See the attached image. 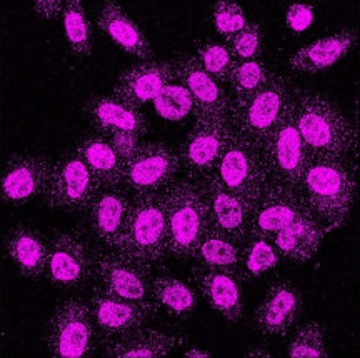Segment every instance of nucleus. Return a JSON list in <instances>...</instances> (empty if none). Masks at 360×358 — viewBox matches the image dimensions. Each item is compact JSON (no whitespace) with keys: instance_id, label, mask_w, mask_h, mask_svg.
I'll list each match as a JSON object with an SVG mask.
<instances>
[{"instance_id":"obj_13","label":"nucleus","mask_w":360,"mask_h":358,"mask_svg":"<svg viewBox=\"0 0 360 358\" xmlns=\"http://www.w3.org/2000/svg\"><path fill=\"white\" fill-rule=\"evenodd\" d=\"M232 133L229 119H197L179 149L184 177L200 182L214 172Z\"/></svg>"},{"instance_id":"obj_24","label":"nucleus","mask_w":360,"mask_h":358,"mask_svg":"<svg viewBox=\"0 0 360 358\" xmlns=\"http://www.w3.org/2000/svg\"><path fill=\"white\" fill-rule=\"evenodd\" d=\"M84 114L96 133L103 137L117 131L134 132L141 137L148 132L143 112L115 95L90 97L84 105Z\"/></svg>"},{"instance_id":"obj_44","label":"nucleus","mask_w":360,"mask_h":358,"mask_svg":"<svg viewBox=\"0 0 360 358\" xmlns=\"http://www.w3.org/2000/svg\"><path fill=\"white\" fill-rule=\"evenodd\" d=\"M245 357H264V358H270L272 353L269 350H264V348H250L249 352L245 353Z\"/></svg>"},{"instance_id":"obj_6","label":"nucleus","mask_w":360,"mask_h":358,"mask_svg":"<svg viewBox=\"0 0 360 358\" xmlns=\"http://www.w3.org/2000/svg\"><path fill=\"white\" fill-rule=\"evenodd\" d=\"M96 257L87 232L82 228H60L49 239V262L45 279L57 290L79 292L96 277Z\"/></svg>"},{"instance_id":"obj_8","label":"nucleus","mask_w":360,"mask_h":358,"mask_svg":"<svg viewBox=\"0 0 360 358\" xmlns=\"http://www.w3.org/2000/svg\"><path fill=\"white\" fill-rule=\"evenodd\" d=\"M260 154H262L265 170H267L269 182L281 183V185L300 192V183H302L310 154L297 127L294 92L287 102L282 120L265 138Z\"/></svg>"},{"instance_id":"obj_10","label":"nucleus","mask_w":360,"mask_h":358,"mask_svg":"<svg viewBox=\"0 0 360 358\" xmlns=\"http://www.w3.org/2000/svg\"><path fill=\"white\" fill-rule=\"evenodd\" d=\"M101 190V183L84 160L75 152H70L53 164L42 199L56 212H87Z\"/></svg>"},{"instance_id":"obj_38","label":"nucleus","mask_w":360,"mask_h":358,"mask_svg":"<svg viewBox=\"0 0 360 358\" xmlns=\"http://www.w3.org/2000/svg\"><path fill=\"white\" fill-rule=\"evenodd\" d=\"M264 44V29L259 22H249L240 32L225 39V46L236 60L260 59Z\"/></svg>"},{"instance_id":"obj_5","label":"nucleus","mask_w":360,"mask_h":358,"mask_svg":"<svg viewBox=\"0 0 360 358\" xmlns=\"http://www.w3.org/2000/svg\"><path fill=\"white\" fill-rule=\"evenodd\" d=\"M52 358H90L101 353V342L89 300L70 295L56 307L45 330Z\"/></svg>"},{"instance_id":"obj_29","label":"nucleus","mask_w":360,"mask_h":358,"mask_svg":"<svg viewBox=\"0 0 360 358\" xmlns=\"http://www.w3.org/2000/svg\"><path fill=\"white\" fill-rule=\"evenodd\" d=\"M152 300L159 312L175 320L186 321L191 320L199 310L200 293L187 281L162 274L154 277L152 281Z\"/></svg>"},{"instance_id":"obj_16","label":"nucleus","mask_w":360,"mask_h":358,"mask_svg":"<svg viewBox=\"0 0 360 358\" xmlns=\"http://www.w3.org/2000/svg\"><path fill=\"white\" fill-rule=\"evenodd\" d=\"M191 280L215 315L229 324H238L245 312L240 275L233 270L193 265Z\"/></svg>"},{"instance_id":"obj_35","label":"nucleus","mask_w":360,"mask_h":358,"mask_svg":"<svg viewBox=\"0 0 360 358\" xmlns=\"http://www.w3.org/2000/svg\"><path fill=\"white\" fill-rule=\"evenodd\" d=\"M202 69L219 84L227 85L229 75L236 65V59L225 44L214 42V40H199L195 42V55Z\"/></svg>"},{"instance_id":"obj_40","label":"nucleus","mask_w":360,"mask_h":358,"mask_svg":"<svg viewBox=\"0 0 360 358\" xmlns=\"http://www.w3.org/2000/svg\"><path fill=\"white\" fill-rule=\"evenodd\" d=\"M107 140L110 142L112 149L115 150V154L120 157V160L122 162H129L130 159H132L135 152L139 150V147L142 145V138L139 135V133H134V132H125V131H117V132H112L109 135H105Z\"/></svg>"},{"instance_id":"obj_23","label":"nucleus","mask_w":360,"mask_h":358,"mask_svg":"<svg viewBox=\"0 0 360 358\" xmlns=\"http://www.w3.org/2000/svg\"><path fill=\"white\" fill-rule=\"evenodd\" d=\"M97 27L120 51L142 62L154 60L155 53L150 40L134 17L114 0H107L97 13Z\"/></svg>"},{"instance_id":"obj_14","label":"nucleus","mask_w":360,"mask_h":358,"mask_svg":"<svg viewBox=\"0 0 360 358\" xmlns=\"http://www.w3.org/2000/svg\"><path fill=\"white\" fill-rule=\"evenodd\" d=\"M89 303L101 345L132 330L147 326L148 321L154 320L160 313L155 305H143L115 297L98 285L92 286Z\"/></svg>"},{"instance_id":"obj_31","label":"nucleus","mask_w":360,"mask_h":358,"mask_svg":"<svg viewBox=\"0 0 360 358\" xmlns=\"http://www.w3.org/2000/svg\"><path fill=\"white\" fill-rule=\"evenodd\" d=\"M240 255L242 244L209 225L199 245H197L192 260L195 262V265L233 270L238 274Z\"/></svg>"},{"instance_id":"obj_43","label":"nucleus","mask_w":360,"mask_h":358,"mask_svg":"<svg viewBox=\"0 0 360 358\" xmlns=\"http://www.w3.org/2000/svg\"><path fill=\"white\" fill-rule=\"evenodd\" d=\"M184 357L187 358H207V357H212V353L207 352V350H200V348H191L184 353Z\"/></svg>"},{"instance_id":"obj_3","label":"nucleus","mask_w":360,"mask_h":358,"mask_svg":"<svg viewBox=\"0 0 360 358\" xmlns=\"http://www.w3.org/2000/svg\"><path fill=\"white\" fill-rule=\"evenodd\" d=\"M167 212V255L192 260L197 245L209 228V205L200 182L177 178L164 192Z\"/></svg>"},{"instance_id":"obj_41","label":"nucleus","mask_w":360,"mask_h":358,"mask_svg":"<svg viewBox=\"0 0 360 358\" xmlns=\"http://www.w3.org/2000/svg\"><path fill=\"white\" fill-rule=\"evenodd\" d=\"M314 22V6L309 4H292L287 8L285 24L294 32H304Z\"/></svg>"},{"instance_id":"obj_36","label":"nucleus","mask_w":360,"mask_h":358,"mask_svg":"<svg viewBox=\"0 0 360 358\" xmlns=\"http://www.w3.org/2000/svg\"><path fill=\"white\" fill-rule=\"evenodd\" d=\"M326 326L319 321H309L297 329L287 353L292 358H327L328 342Z\"/></svg>"},{"instance_id":"obj_22","label":"nucleus","mask_w":360,"mask_h":358,"mask_svg":"<svg viewBox=\"0 0 360 358\" xmlns=\"http://www.w3.org/2000/svg\"><path fill=\"white\" fill-rule=\"evenodd\" d=\"M53 164L45 155H20L7 165L2 177V197L12 204H27L44 195Z\"/></svg>"},{"instance_id":"obj_18","label":"nucleus","mask_w":360,"mask_h":358,"mask_svg":"<svg viewBox=\"0 0 360 358\" xmlns=\"http://www.w3.org/2000/svg\"><path fill=\"white\" fill-rule=\"evenodd\" d=\"M305 208L307 205L300 192L267 180V185L252 212L249 237L272 240L277 232L289 225Z\"/></svg>"},{"instance_id":"obj_20","label":"nucleus","mask_w":360,"mask_h":358,"mask_svg":"<svg viewBox=\"0 0 360 358\" xmlns=\"http://www.w3.org/2000/svg\"><path fill=\"white\" fill-rule=\"evenodd\" d=\"M132 195L124 187L102 189L94 202L90 204L87 213L89 232L101 250H114L125 222H127Z\"/></svg>"},{"instance_id":"obj_21","label":"nucleus","mask_w":360,"mask_h":358,"mask_svg":"<svg viewBox=\"0 0 360 358\" xmlns=\"http://www.w3.org/2000/svg\"><path fill=\"white\" fill-rule=\"evenodd\" d=\"M177 80L174 60H150L135 64L119 75L112 95L122 98L127 104L142 109Z\"/></svg>"},{"instance_id":"obj_33","label":"nucleus","mask_w":360,"mask_h":358,"mask_svg":"<svg viewBox=\"0 0 360 358\" xmlns=\"http://www.w3.org/2000/svg\"><path fill=\"white\" fill-rule=\"evenodd\" d=\"M281 260V255H278L272 240L249 237L242 245L238 275L242 280L259 279V277L274 270Z\"/></svg>"},{"instance_id":"obj_30","label":"nucleus","mask_w":360,"mask_h":358,"mask_svg":"<svg viewBox=\"0 0 360 358\" xmlns=\"http://www.w3.org/2000/svg\"><path fill=\"white\" fill-rule=\"evenodd\" d=\"M8 253L20 274L30 280H40L47 274L49 239L30 227H19L8 239Z\"/></svg>"},{"instance_id":"obj_27","label":"nucleus","mask_w":360,"mask_h":358,"mask_svg":"<svg viewBox=\"0 0 360 358\" xmlns=\"http://www.w3.org/2000/svg\"><path fill=\"white\" fill-rule=\"evenodd\" d=\"M326 228L314 217L309 208L300 212L289 225L277 232L272 239L281 258L292 263H305L317 255Z\"/></svg>"},{"instance_id":"obj_15","label":"nucleus","mask_w":360,"mask_h":358,"mask_svg":"<svg viewBox=\"0 0 360 358\" xmlns=\"http://www.w3.org/2000/svg\"><path fill=\"white\" fill-rule=\"evenodd\" d=\"M304 312V297L299 286L289 280L269 285L254 315L255 330L267 338L287 337Z\"/></svg>"},{"instance_id":"obj_4","label":"nucleus","mask_w":360,"mask_h":358,"mask_svg":"<svg viewBox=\"0 0 360 358\" xmlns=\"http://www.w3.org/2000/svg\"><path fill=\"white\" fill-rule=\"evenodd\" d=\"M110 252L135 258L150 267L167 257V212L162 192L132 197L124 232Z\"/></svg>"},{"instance_id":"obj_34","label":"nucleus","mask_w":360,"mask_h":358,"mask_svg":"<svg viewBox=\"0 0 360 358\" xmlns=\"http://www.w3.org/2000/svg\"><path fill=\"white\" fill-rule=\"evenodd\" d=\"M274 75L262 59L237 60L229 75L232 100H244L257 93Z\"/></svg>"},{"instance_id":"obj_1","label":"nucleus","mask_w":360,"mask_h":358,"mask_svg":"<svg viewBox=\"0 0 360 358\" xmlns=\"http://www.w3.org/2000/svg\"><path fill=\"white\" fill-rule=\"evenodd\" d=\"M295 120L310 157L350 160L359 150V132L340 107L317 92L297 88Z\"/></svg>"},{"instance_id":"obj_12","label":"nucleus","mask_w":360,"mask_h":358,"mask_svg":"<svg viewBox=\"0 0 360 358\" xmlns=\"http://www.w3.org/2000/svg\"><path fill=\"white\" fill-rule=\"evenodd\" d=\"M152 267L110 250H97L94 284L115 297L155 305L152 300ZM157 307V305H155Z\"/></svg>"},{"instance_id":"obj_37","label":"nucleus","mask_w":360,"mask_h":358,"mask_svg":"<svg viewBox=\"0 0 360 358\" xmlns=\"http://www.w3.org/2000/svg\"><path fill=\"white\" fill-rule=\"evenodd\" d=\"M152 105L159 117L170 122H180L193 114L192 95L179 80L162 88L159 95L152 100Z\"/></svg>"},{"instance_id":"obj_32","label":"nucleus","mask_w":360,"mask_h":358,"mask_svg":"<svg viewBox=\"0 0 360 358\" xmlns=\"http://www.w3.org/2000/svg\"><path fill=\"white\" fill-rule=\"evenodd\" d=\"M64 37L72 55L87 60L94 53V29L80 0H65L62 11Z\"/></svg>"},{"instance_id":"obj_28","label":"nucleus","mask_w":360,"mask_h":358,"mask_svg":"<svg viewBox=\"0 0 360 358\" xmlns=\"http://www.w3.org/2000/svg\"><path fill=\"white\" fill-rule=\"evenodd\" d=\"M74 152L84 160L102 189L122 187L124 162L112 149L107 137L101 133H92V135L80 138Z\"/></svg>"},{"instance_id":"obj_11","label":"nucleus","mask_w":360,"mask_h":358,"mask_svg":"<svg viewBox=\"0 0 360 358\" xmlns=\"http://www.w3.org/2000/svg\"><path fill=\"white\" fill-rule=\"evenodd\" d=\"M179 172V152L164 142H143L124 164L122 187L132 197L160 194L177 180Z\"/></svg>"},{"instance_id":"obj_17","label":"nucleus","mask_w":360,"mask_h":358,"mask_svg":"<svg viewBox=\"0 0 360 358\" xmlns=\"http://www.w3.org/2000/svg\"><path fill=\"white\" fill-rule=\"evenodd\" d=\"M177 80L187 88L193 100V120L229 119L232 97L222 84L210 77L193 55H180L174 60Z\"/></svg>"},{"instance_id":"obj_25","label":"nucleus","mask_w":360,"mask_h":358,"mask_svg":"<svg viewBox=\"0 0 360 358\" xmlns=\"http://www.w3.org/2000/svg\"><path fill=\"white\" fill-rule=\"evenodd\" d=\"M186 343L187 338L184 335L157 332L142 326L103 343L101 355L107 358H162Z\"/></svg>"},{"instance_id":"obj_26","label":"nucleus","mask_w":360,"mask_h":358,"mask_svg":"<svg viewBox=\"0 0 360 358\" xmlns=\"http://www.w3.org/2000/svg\"><path fill=\"white\" fill-rule=\"evenodd\" d=\"M357 44V30L342 29L339 32L317 39L300 47L289 59L292 72L317 75L344 59Z\"/></svg>"},{"instance_id":"obj_39","label":"nucleus","mask_w":360,"mask_h":358,"mask_svg":"<svg viewBox=\"0 0 360 358\" xmlns=\"http://www.w3.org/2000/svg\"><path fill=\"white\" fill-rule=\"evenodd\" d=\"M210 20H212L215 32L222 35L224 39L232 37L249 24L244 8L240 4L232 2V0L215 2L212 11H210Z\"/></svg>"},{"instance_id":"obj_7","label":"nucleus","mask_w":360,"mask_h":358,"mask_svg":"<svg viewBox=\"0 0 360 358\" xmlns=\"http://www.w3.org/2000/svg\"><path fill=\"white\" fill-rule=\"evenodd\" d=\"M290 95L292 91L285 77L274 72L269 82L257 93L244 100H232L229 115L232 131L260 150L265 138L282 120Z\"/></svg>"},{"instance_id":"obj_42","label":"nucleus","mask_w":360,"mask_h":358,"mask_svg":"<svg viewBox=\"0 0 360 358\" xmlns=\"http://www.w3.org/2000/svg\"><path fill=\"white\" fill-rule=\"evenodd\" d=\"M64 4L62 0H39L34 4L35 12L45 20H56L62 17V11H64Z\"/></svg>"},{"instance_id":"obj_19","label":"nucleus","mask_w":360,"mask_h":358,"mask_svg":"<svg viewBox=\"0 0 360 358\" xmlns=\"http://www.w3.org/2000/svg\"><path fill=\"white\" fill-rule=\"evenodd\" d=\"M200 183L209 205V225L244 245V241L249 239L254 208L244 199L225 189L214 173L207 175Z\"/></svg>"},{"instance_id":"obj_9","label":"nucleus","mask_w":360,"mask_h":358,"mask_svg":"<svg viewBox=\"0 0 360 358\" xmlns=\"http://www.w3.org/2000/svg\"><path fill=\"white\" fill-rule=\"evenodd\" d=\"M212 173L225 189L244 199L252 208L269 180L260 150L233 131Z\"/></svg>"},{"instance_id":"obj_2","label":"nucleus","mask_w":360,"mask_h":358,"mask_svg":"<svg viewBox=\"0 0 360 358\" xmlns=\"http://www.w3.org/2000/svg\"><path fill=\"white\" fill-rule=\"evenodd\" d=\"M355 194L357 178L350 160L310 157L300 183V195L327 234L347 220Z\"/></svg>"}]
</instances>
